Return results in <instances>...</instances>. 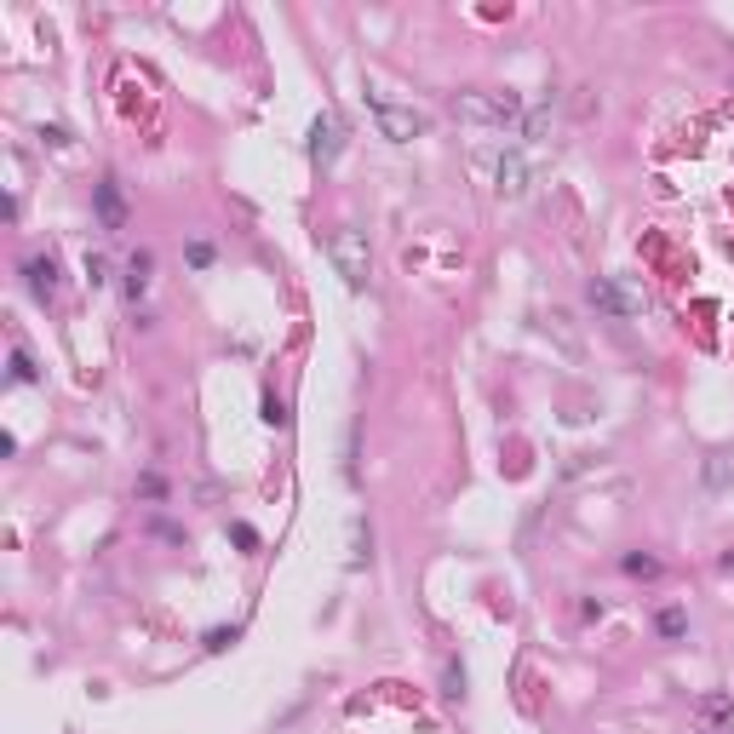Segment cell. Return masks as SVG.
Returning a JSON list of instances; mask_svg holds the SVG:
<instances>
[{
  "label": "cell",
  "mask_w": 734,
  "mask_h": 734,
  "mask_svg": "<svg viewBox=\"0 0 734 734\" xmlns=\"http://www.w3.org/2000/svg\"><path fill=\"white\" fill-rule=\"evenodd\" d=\"M362 98H367V109H373V121H379V138H390V144H413V138H425V132H430V115H425V109H413V104H390L379 86H367Z\"/></svg>",
  "instance_id": "cell-1"
},
{
  "label": "cell",
  "mask_w": 734,
  "mask_h": 734,
  "mask_svg": "<svg viewBox=\"0 0 734 734\" xmlns=\"http://www.w3.org/2000/svg\"><path fill=\"white\" fill-rule=\"evenodd\" d=\"M454 115L471 121V127H517L522 121V98L517 92H459L454 98Z\"/></svg>",
  "instance_id": "cell-2"
},
{
  "label": "cell",
  "mask_w": 734,
  "mask_h": 734,
  "mask_svg": "<svg viewBox=\"0 0 734 734\" xmlns=\"http://www.w3.org/2000/svg\"><path fill=\"white\" fill-rule=\"evenodd\" d=\"M585 299H591V310H597V316H608V322L643 316V293H637L631 281H620V276H597V281L585 287Z\"/></svg>",
  "instance_id": "cell-3"
},
{
  "label": "cell",
  "mask_w": 734,
  "mask_h": 734,
  "mask_svg": "<svg viewBox=\"0 0 734 734\" xmlns=\"http://www.w3.org/2000/svg\"><path fill=\"white\" fill-rule=\"evenodd\" d=\"M327 258H333V270L345 276V287H367L373 253H367V236H362V230H339V236L327 241Z\"/></svg>",
  "instance_id": "cell-4"
},
{
  "label": "cell",
  "mask_w": 734,
  "mask_h": 734,
  "mask_svg": "<svg viewBox=\"0 0 734 734\" xmlns=\"http://www.w3.org/2000/svg\"><path fill=\"white\" fill-rule=\"evenodd\" d=\"M304 150H310V161H316V167H333L339 150H345V121H339L333 109H322V115L310 121V144Z\"/></svg>",
  "instance_id": "cell-5"
},
{
  "label": "cell",
  "mask_w": 734,
  "mask_h": 734,
  "mask_svg": "<svg viewBox=\"0 0 734 734\" xmlns=\"http://www.w3.org/2000/svg\"><path fill=\"white\" fill-rule=\"evenodd\" d=\"M494 190L505 195V201H522L528 195V161H522V150H499L494 155Z\"/></svg>",
  "instance_id": "cell-6"
},
{
  "label": "cell",
  "mask_w": 734,
  "mask_h": 734,
  "mask_svg": "<svg viewBox=\"0 0 734 734\" xmlns=\"http://www.w3.org/2000/svg\"><path fill=\"white\" fill-rule=\"evenodd\" d=\"M92 207H98V230H127V201H121V184L115 178H104L98 190H92Z\"/></svg>",
  "instance_id": "cell-7"
},
{
  "label": "cell",
  "mask_w": 734,
  "mask_h": 734,
  "mask_svg": "<svg viewBox=\"0 0 734 734\" xmlns=\"http://www.w3.org/2000/svg\"><path fill=\"white\" fill-rule=\"evenodd\" d=\"M150 270H155V258L144 253V247H138V253L127 258V281H121V287H127V299L138 304V299H144V293H150Z\"/></svg>",
  "instance_id": "cell-8"
},
{
  "label": "cell",
  "mask_w": 734,
  "mask_h": 734,
  "mask_svg": "<svg viewBox=\"0 0 734 734\" xmlns=\"http://www.w3.org/2000/svg\"><path fill=\"white\" fill-rule=\"evenodd\" d=\"M23 276H29V293H35V299H52L58 293V264L52 258H29Z\"/></svg>",
  "instance_id": "cell-9"
},
{
  "label": "cell",
  "mask_w": 734,
  "mask_h": 734,
  "mask_svg": "<svg viewBox=\"0 0 734 734\" xmlns=\"http://www.w3.org/2000/svg\"><path fill=\"white\" fill-rule=\"evenodd\" d=\"M545 132H551V98H545V104H534V109L522 115V144H539Z\"/></svg>",
  "instance_id": "cell-10"
},
{
  "label": "cell",
  "mask_w": 734,
  "mask_h": 734,
  "mask_svg": "<svg viewBox=\"0 0 734 734\" xmlns=\"http://www.w3.org/2000/svg\"><path fill=\"white\" fill-rule=\"evenodd\" d=\"M700 717H706V723H729V717H734V700H729L723 689L700 694Z\"/></svg>",
  "instance_id": "cell-11"
},
{
  "label": "cell",
  "mask_w": 734,
  "mask_h": 734,
  "mask_svg": "<svg viewBox=\"0 0 734 734\" xmlns=\"http://www.w3.org/2000/svg\"><path fill=\"white\" fill-rule=\"evenodd\" d=\"M620 568H626L631 580H654V574H660V557H648V551H626V557H620Z\"/></svg>",
  "instance_id": "cell-12"
},
{
  "label": "cell",
  "mask_w": 734,
  "mask_h": 734,
  "mask_svg": "<svg viewBox=\"0 0 734 734\" xmlns=\"http://www.w3.org/2000/svg\"><path fill=\"white\" fill-rule=\"evenodd\" d=\"M654 626H660L666 643H677V637H689V614H683V608H660V620H654Z\"/></svg>",
  "instance_id": "cell-13"
},
{
  "label": "cell",
  "mask_w": 734,
  "mask_h": 734,
  "mask_svg": "<svg viewBox=\"0 0 734 734\" xmlns=\"http://www.w3.org/2000/svg\"><path fill=\"white\" fill-rule=\"evenodd\" d=\"M367 545H373V534H367V522H362V517H356V522H350V562H356V568H362V562L373 557V551H367Z\"/></svg>",
  "instance_id": "cell-14"
},
{
  "label": "cell",
  "mask_w": 734,
  "mask_h": 734,
  "mask_svg": "<svg viewBox=\"0 0 734 734\" xmlns=\"http://www.w3.org/2000/svg\"><path fill=\"white\" fill-rule=\"evenodd\" d=\"M6 367H12V379H18V385H35V379H41V367L29 362V350H12V356H6Z\"/></svg>",
  "instance_id": "cell-15"
},
{
  "label": "cell",
  "mask_w": 734,
  "mask_h": 734,
  "mask_svg": "<svg viewBox=\"0 0 734 734\" xmlns=\"http://www.w3.org/2000/svg\"><path fill=\"white\" fill-rule=\"evenodd\" d=\"M264 425H276V430H287V402L276 396V390H264Z\"/></svg>",
  "instance_id": "cell-16"
},
{
  "label": "cell",
  "mask_w": 734,
  "mask_h": 734,
  "mask_svg": "<svg viewBox=\"0 0 734 734\" xmlns=\"http://www.w3.org/2000/svg\"><path fill=\"white\" fill-rule=\"evenodd\" d=\"M551 333L562 339V350H568V356H580V339L568 333V316H562V310H551Z\"/></svg>",
  "instance_id": "cell-17"
},
{
  "label": "cell",
  "mask_w": 734,
  "mask_h": 734,
  "mask_svg": "<svg viewBox=\"0 0 734 734\" xmlns=\"http://www.w3.org/2000/svg\"><path fill=\"white\" fill-rule=\"evenodd\" d=\"M230 539H236L241 551H258V528L253 522H230Z\"/></svg>",
  "instance_id": "cell-18"
},
{
  "label": "cell",
  "mask_w": 734,
  "mask_h": 734,
  "mask_svg": "<svg viewBox=\"0 0 734 734\" xmlns=\"http://www.w3.org/2000/svg\"><path fill=\"white\" fill-rule=\"evenodd\" d=\"M723 482H729V459L711 454V459H706V488H723Z\"/></svg>",
  "instance_id": "cell-19"
},
{
  "label": "cell",
  "mask_w": 734,
  "mask_h": 734,
  "mask_svg": "<svg viewBox=\"0 0 734 734\" xmlns=\"http://www.w3.org/2000/svg\"><path fill=\"white\" fill-rule=\"evenodd\" d=\"M184 258H190V270H207V264H213V241H190V253H184Z\"/></svg>",
  "instance_id": "cell-20"
},
{
  "label": "cell",
  "mask_w": 734,
  "mask_h": 734,
  "mask_svg": "<svg viewBox=\"0 0 734 734\" xmlns=\"http://www.w3.org/2000/svg\"><path fill=\"white\" fill-rule=\"evenodd\" d=\"M442 694H448V700H459V694H465V666H448V677H442Z\"/></svg>",
  "instance_id": "cell-21"
},
{
  "label": "cell",
  "mask_w": 734,
  "mask_h": 734,
  "mask_svg": "<svg viewBox=\"0 0 734 734\" xmlns=\"http://www.w3.org/2000/svg\"><path fill=\"white\" fill-rule=\"evenodd\" d=\"M86 281H92V287H104V281H109V264L98 253H86Z\"/></svg>",
  "instance_id": "cell-22"
},
{
  "label": "cell",
  "mask_w": 734,
  "mask_h": 734,
  "mask_svg": "<svg viewBox=\"0 0 734 734\" xmlns=\"http://www.w3.org/2000/svg\"><path fill=\"white\" fill-rule=\"evenodd\" d=\"M138 494H144V499H161V494H167V482L150 471V476H138Z\"/></svg>",
  "instance_id": "cell-23"
},
{
  "label": "cell",
  "mask_w": 734,
  "mask_h": 734,
  "mask_svg": "<svg viewBox=\"0 0 734 734\" xmlns=\"http://www.w3.org/2000/svg\"><path fill=\"white\" fill-rule=\"evenodd\" d=\"M230 643H236V626H230V631H207V648H213V654L230 648Z\"/></svg>",
  "instance_id": "cell-24"
},
{
  "label": "cell",
  "mask_w": 734,
  "mask_h": 734,
  "mask_svg": "<svg viewBox=\"0 0 734 734\" xmlns=\"http://www.w3.org/2000/svg\"><path fill=\"white\" fill-rule=\"evenodd\" d=\"M723 562H729V568H734V551H729V557H723Z\"/></svg>",
  "instance_id": "cell-25"
}]
</instances>
